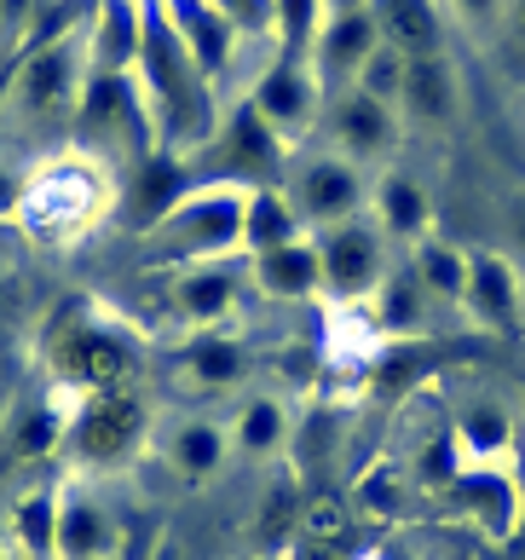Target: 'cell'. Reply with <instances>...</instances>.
<instances>
[{
	"instance_id": "obj_2",
	"label": "cell",
	"mask_w": 525,
	"mask_h": 560,
	"mask_svg": "<svg viewBox=\"0 0 525 560\" xmlns=\"http://www.w3.org/2000/svg\"><path fill=\"white\" fill-rule=\"evenodd\" d=\"M65 370H70L75 382L98 387V393H116L121 382L133 376V359H128V352H121L110 336L81 329V336H70V347H65Z\"/></svg>"
},
{
	"instance_id": "obj_17",
	"label": "cell",
	"mask_w": 525,
	"mask_h": 560,
	"mask_svg": "<svg viewBox=\"0 0 525 560\" xmlns=\"http://www.w3.org/2000/svg\"><path fill=\"white\" fill-rule=\"evenodd\" d=\"M364 40H370V30L359 24V18H352V24H341V30H335V58H352V52H364Z\"/></svg>"
},
{
	"instance_id": "obj_8",
	"label": "cell",
	"mask_w": 525,
	"mask_h": 560,
	"mask_svg": "<svg viewBox=\"0 0 525 560\" xmlns=\"http://www.w3.org/2000/svg\"><path fill=\"white\" fill-rule=\"evenodd\" d=\"M364 272H370V237H359V232L335 237V278H341V283H359Z\"/></svg>"
},
{
	"instance_id": "obj_6",
	"label": "cell",
	"mask_w": 525,
	"mask_h": 560,
	"mask_svg": "<svg viewBox=\"0 0 525 560\" xmlns=\"http://www.w3.org/2000/svg\"><path fill=\"white\" fill-rule=\"evenodd\" d=\"M58 88H65V58H58V52H40L35 65L24 70V98L47 110L52 98H58Z\"/></svg>"
},
{
	"instance_id": "obj_18",
	"label": "cell",
	"mask_w": 525,
	"mask_h": 560,
	"mask_svg": "<svg viewBox=\"0 0 525 560\" xmlns=\"http://www.w3.org/2000/svg\"><path fill=\"white\" fill-rule=\"evenodd\" d=\"M52 440H58V422H52V417H35V422L24 428V451H47Z\"/></svg>"
},
{
	"instance_id": "obj_14",
	"label": "cell",
	"mask_w": 525,
	"mask_h": 560,
	"mask_svg": "<svg viewBox=\"0 0 525 560\" xmlns=\"http://www.w3.org/2000/svg\"><path fill=\"white\" fill-rule=\"evenodd\" d=\"M347 133L364 139V144L382 139V116H375V105H352V110H347Z\"/></svg>"
},
{
	"instance_id": "obj_16",
	"label": "cell",
	"mask_w": 525,
	"mask_h": 560,
	"mask_svg": "<svg viewBox=\"0 0 525 560\" xmlns=\"http://www.w3.org/2000/svg\"><path fill=\"white\" fill-rule=\"evenodd\" d=\"M185 301H191V313H214V306H225V283H214V278H197Z\"/></svg>"
},
{
	"instance_id": "obj_9",
	"label": "cell",
	"mask_w": 525,
	"mask_h": 560,
	"mask_svg": "<svg viewBox=\"0 0 525 560\" xmlns=\"http://www.w3.org/2000/svg\"><path fill=\"white\" fill-rule=\"evenodd\" d=\"M179 463L191 468V474H208V468L220 463V433H214V428H191V433L179 440Z\"/></svg>"
},
{
	"instance_id": "obj_5",
	"label": "cell",
	"mask_w": 525,
	"mask_h": 560,
	"mask_svg": "<svg viewBox=\"0 0 525 560\" xmlns=\"http://www.w3.org/2000/svg\"><path fill=\"white\" fill-rule=\"evenodd\" d=\"M387 24H393V35L405 40V47H416V52L433 47V18H428L422 0H393V7H387Z\"/></svg>"
},
{
	"instance_id": "obj_7",
	"label": "cell",
	"mask_w": 525,
	"mask_h": 560,
	"mask_svg": "<svg viewBox=\"0 0 525 560\" xmlns=\"http://www.w3.org/2000/svg\"><path fill=\"white\" fill-rule=\"evenodd\" d=\"M410 98H416V105H422L428 116H439V110L451 105L445 81H439V70L428 65V58H416V65H410Z\"/></svg>"
},
{
	"instance_id": "obj_11",
	"label": "cell",
	"mask_w": 525,
	"mask_h": 560,
	"mask_svg": "<svg viewBox=\"0 0 525 560\" xmlns=\"http://www.w3.org/2000/svg\"><path fill=\"white\" fill-rule=\"evenodd\" d=\"M266 278L278 283V289H301V283L312 278V260H306V255H271V260H266Z\"/></svg>"
},
{
	"instance_id": "obj_12",
	"label": "cell",
	"mask_w": 525,
	"mask_h": 560,
	"mask_svg": "<svg viewBox=\"0 0 525 560\" xmlns=\"http://www.w3.org/2000/svg\"><path fill=\"white\" fill-rule=\"evenodd\" d=\"M243 440H248V445H271V440H278V410H271V405H255V410H248Z\"/></svg>"
},
{
	"instance_id": "obj_10",
	"label": "cell",
	"mask_w": 525,
	"mask_h": 560,
	"mask_svg": "<svg viewBox=\"0 0 525 560\" xmlns=\"http://www.w3.org/2000/svg\"><path fill=\"white\" fill-rule=\"evenodd\" d=\"M306 191H312V202H318V209H341V202L352 197V185H347V174L318 168V174H312V185H306Z\"/></svg>"
},
{
	"instance_id": "obj_1",
	"label": "cell",
	"mask_w": 525,
	"mask_h": 560,
	"mask_svg": "<svg viewBox=\"0 0 525 560\" xmlns=\"http://www.w3.org/2000/svg\"><path fill=\"white\" fill-rule=\"evenodd\" d=\"M139 422L144 417H139L133 399L98 393V399L81 410V422H75V445H81V456H93V463H116V456L139 440Z\"/></svg>"
},
{
	"instance_id": "obj_21",
	"label": "cell",
	"mask_w": 525,
	"mask_h": 560,
	"mask_svg": "<svg viewBox=\"0 0 525 560\" xmlns=\"http://www.w3.org/2000/svg\"><path fill=\"white\" fill-rule=\"evenodd\" d=\"M7 197H12V185H7V179H0V209H7Z\"/></svg>"
},
{
	"instance_id": "obj_3",
	"label": "cell",
	"mask_w": 525,
	"mask_h": 560,
	"mask_svg": "<svg viewBox=\"0 0 525 560\" xmlns=\"http://www.w3.org/2000/svg\"><path fill=\"white\" fill-rule=\"evenodd\" d=\"M58 549L75 555V560L104 555V549H110V526H104V514H98L93 503H70V509H58Z\"/></svg>"
},
{
	"instance_id": "obj_19",
	"label": "cell",
	"mask_w": 525,
	"mask_h": 560,
	"mask_svg": "<svg viewBox=\"0 0 525 560\" xmlns=\"http://www.w3.org/2000/svg\"><path fill=\"white\" fill-rule=\"evenodd\" d=\"M255 232L260 237H283V214L271 209V202H260V209H255Z\"/></svg>"
},
{
	"instance_id": "obj_13",
	"label": "cell",
	"mask_w": 525,
	"mask_h": 560,
	"mask_svg": "<svg viewBox=\"0 0 525 560\" xmlns=\"http://www.w3.org/2000/svg\"><path fill=\"white\" fill-rule=\"evenodd\" d=\"M197 370H202L208 382H220V376H231V370H237V352H231V347H202V352H197Z\"/></svg>"
},
{
	"instance_id": "obj_20",
	"label": "cell",
	"mask_w": 525,
	"mask_h": 560,
	"mask_svg": "<svg viewBox=\"0 0 525 560\" xmlns=\"http://www.w3.org/2000/svg\"><path fill=\"white\" fill-rule=\"evenodd\" d=\"M428 272H433L439 283H456V260H451V255H433V260H428Z\"/></svg>"
},
{
	"instance_id": "obj_15",
	"label": "cell",
	"mask_w": 525,
	"mask_h": 560,
	"mask_svg": "<svg viewBox=\"0 0 525 560\" xmlns=\"http://www.w3.org/2000/svg\"><path fill=\"white\" fill-rule=\"evenodd\" d=\"M387 209H393L398 225H416V220H422V202H416L410 185H393V191H387Z\"/></svg>"
},
{
	"instance_id": "obj_4",
	"label": "cell",
	"mask_w": 525,
	"mask_h": 560,
	"mask_svg": "<svg viewBox=\"0 0 525 560\" xmlns=\"http://www.w3.org/2000/svg\"><path fill=\"white\" fill-rule=\"evenodd\" d=\"M18 537H24L30 549L58 544V509L47 503V497H24V503H18Z\"/></svg>"
}]
</instances>
